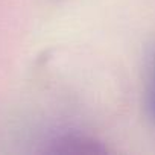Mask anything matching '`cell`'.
Listing matches in <instances>:
<instances>
[{"instance_id": "1", "label": "cell", "mask_w": 155, "mask_h": 155, "mask_svg": "<svg viewBox=\"0 0 155 155\" xmlns=\"http://www.w3.org/2000/svg\"><path fill=\"white\" fill-rule=\"evenodd\" d=\"M147 105L152 117L155 119V56L152 58L149 67V79H147Z\"/></svg>"}]
</instances>
